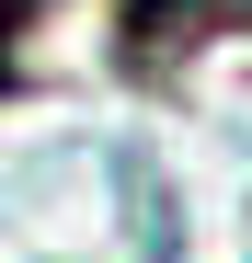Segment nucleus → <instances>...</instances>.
<instances>
[{"mask_svg":"<svg viewBox=\"0 0 252 263\" xmlns=\"http://www.w3.org/2000/svg\"><path fill=\"white\" fill-rule=\"evenodd\" d=\"M229 23H252V0H126V69H172Z\"/></svg>","mask_w":252,"mask_h":263,"instance_id":"nucleus-1","label":"nucleus"},{"mask_svg":"<svg viewBox=\"0 0 252 263\" xmlns=\"http://www.w3.org/2000/svg\"><path fill=\"white\" fill-rule=\"evenodd\" d=\"M0 80H12V0H0Z\"/></svg>","mask_w":252,"mask_h":263,"instance_id":"nucleus-2","label":"nucleus"},{"mask_svg":"<svg viewBox=\"0 0 252 263\" xmlns=\"http://www.w3.org/2000/svg\"><path fill=\"white\" fill-rule=\"evenodd\" d=\"M12 12H23V0H12Z\"/></svg>","mask_w":252,"mask_h":263,"instance_id":"nucleus-3","label":"nucleus"}]
</instances>
